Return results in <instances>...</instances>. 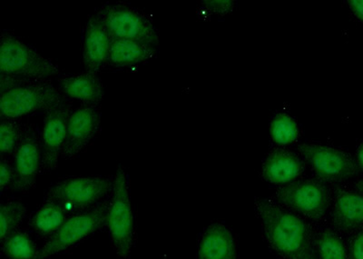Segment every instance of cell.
<instances>
[{
	"instance_id": "obj_1",
	"label": "cell",
	"mask_w": 363,
	"mask_h": 259,
	"mask_svg": "<svg viewBox=\"0 0 363 259\" xmlns=\"http://www.w3.org/2000/svg\"><path fill=\"white\" fill-rule=\"evenodd\" d=\"M255 211L261 219L269 247L283 259H319L316 232L312 224L274 200L256 197Z\"/></svg>"
},
{
	"instance_id": "obj_2",
	"label": "cell",
	"mask_w": 363,
	"mask_h": 259,
	"mask_svg": "<svg viewBox=\"0 0 363 259\" xmlns=\"http://www.w3.org/2000/svg\"><path fill=\"white\" fill-rule=\"evenodd\" d=\"M115 176L71 177L53 184L45 199L60 203L70 216L86 211L111 197Z\"/></svg>"
},
{
	"instance_id": "obj_3",
	"label": "cell",
	"mask_w": 363,
	"mask_h": 259,
	"mask_svg": "<svg viewBox=\"0 0 363 259\" xmlns=\"http://www.w3.org/2000/svg\"><path fill=\"white\" fill-rule=\"evenodd\" d=\"M328 184L318 179L294 181L278 187L274 199L285 209L320 224L332 205L333 191Z\"/></svg>"
},
{
	"instance_id": "obj_4",
	"label": "cell",
	"mask_w": 363,
	"mask_h": 259,
	"mask_svg": "<svg viewBox=\"0 0 363 259\" xmlns=\"http://www.w3.org/2000/svg\"><path fill=\"white\" fill-rule=\"evenodd\" d=\"M0 70L2 75L35 80L50 79L60 75V70L53 60L42 56L9 32L0 37Z\"/></svg>"
},
{
	"instance_id": "obj_5",
	"label": "cell",
	"mask_w": 363,
	"mask_h": 259,
	"mask_svg": "<svg viewBox=\"0 0 363 259\" xmlns=\"http://www.w3.org/2000/svg\"><path fill=\"white\" fill-rule=\"evenodd\" d=\"M67 101L62 92L51 79H31L0 97L2 119H21L38 110L48 111Z\"/></svg>"
},
{
	"instance_id": "obj_6",
	"label": "cell",
	"mask_w": 363,
	"mask_h": 259,
	"mask_svg": "<svg viewBox=\"0 0 363 259\" xmlns=\"http://www.w3.org/2000/svg\"><path fill=\"white\" fill-rule=\"evenodd\" d=\"M106 226L111 236L113 250L120 258L128 259L135 238V224L128 176L121 166L115 175V186L110 197Z\"/></svg>"
},
{
	"instance_id": "obj_7",
	"label": "cell",
	"mask_w": 363,
	"mask_h": 259,
	"mask_svg": "<svg viewBox=\"0 0 363 259\" xmlns=\"http://www.w3.org/2000/svg\"><path fill=\"white\" fill-rule=\"evenodd\" d=\"M109 203L110 197L92 209L70 216L63 226L45 241L38 259H47L62 253L106 226Z\"/></svg>"
},
{
	"instance_id": "obj_8",
	"label": "cell",
	"mask_w": 363,
	"mask_h": 259,
	"mask_svg": "<svg viewBox=\"0 0 363 259\" xmlns=\"http://www.w3.org/2000/svg\"><path fill=\"white\" fill-rule=\"evenodd\" d=\"M112 38L144 42L159 48L160 38L147 14L125 3L105 5L96 12Z\"/></svg>"
},
{
	"instance_id": "obj_9",
	"label": "cell",
	"mask_w": 363,
	"mask_h": 259,
	"mask_svg": "<svg viewBox=\"0 0 363 259\" xmlns=\"http://www.w3.org/2000/svg\"><path fill=\"white\" fill-rule=\"evenodd\" d=\"M301 157L309 164L316 179L329 184H338L359 173L357 161L347 152L320 144L298 145Z\"/></svg>"
},
{
	"instance_id": "obj_10",
	"label": "cell",
	"mask_w": 363,
	"mask_h": 259,
	"mask_svg": "<svg viewBox=\"0 0 363 259\" xmlns=\"http://www.w3.org/2000/svg\"><path fill=\"white\" fill-rule=\"evenodd\" d=\"M11 160L17 175L12 191L26 192L32 189L42 165L41 135L35 125H25L24 134Z\"/></svg>"
},
{
	"instance_id": "obj_11",
	"label": "cell",
	"mask_w": 363,
	"mask_h": 259,
	"mask_svg": "<svg viewBox=\"0 0 363 259\" xmlns=\"http://www.w3.org/2000/svg\"><path fill=\"white\" fill-rule=\"evenodd\" d=\"M72 110L71 104L65 101L45 111L41 133V172L56 170L66 141L68 119Z\"/></svg>"
},
{
	"instance_id": "obj_12",
	"label": "cell",
	"mask_w": 363,
	"mask_h": 259,
	"mask_svg": "<svg viewBox=\"0 0 363 259\" xmlns=\"http://www.w3.org/2000/svg\"><path fill=\"white\" fill-rule=\"evenodd\" d=\"M102 114L100 106H81L68 119L67 137L61 157L71 160L86 150L99 134Z\"/></svg>"
},
{
	"instance_id": "obj_13",
	"label": "cell",
	"mask_w": 363,
	"mask_h": 259,
	"mask_svg": "<svg viewBox=\"0 0 363 259\" xmlns=\"http://www.w3.org/2000/svg\"><path fill=\"white\" fill-rule=\"evenodd\" d=\"M332 187V228L342 236H351L363 226V195L340 184Z\"/></svg>"
},
{
	"instance_id": "obj_14",
	"label": "cell",
	"mask_w": 363,
	"mask_h": 259,
	"mask_svg": "<svg viewBox=\"0 0 363 259\" xmlns=\"http://www.w3.org/2000/svg\"><path fill=\"white\" fill-rule=\"evenodd\" d=\"M112 38L96 13L87 21L84 35L83 62L87 72L99 74L108 64Z\"/></svg>"
},
{
	"instance_id": "obj_15",
	"label": "cell",
	"mask_w": 363,
	"mask_h": 259,
	"mask_svg": "<svg viewBox=\"0 0 363 259\" xmlns=\"http://www.w3.org/2000/svg\"><path fill=\"white\" fill-rule=\"evenodd\" d=\"M306 165L303 158L294 152L283 148H274L262 163V177L271 184H289L303 176Z\"/></svg>"
},
{
	"instance_id": "obj_16",
	"label": "cell",
	"mask_w": 363,
	"mask_h": 259,
	"mask_svg": "<svg viewBox=\"0 0 363 259\" xmlns=\"http://www.w3.org/2000/svg\"><path fill=\"white\" fill-rule=\"evenodd\" d=\"M58 89L67 99L77 100L84 106H100L104 99L101 79L90 72L76 74L58 80Z\"/></svg>"
},
{
	"instance_id": "obj_17",
	"label": "cell",
	"mask_w": 363,
	"mask_h": 259,
	"mask_svg": "<svg viewBox=\"0 0 363 259\" xmlns=\"http://www.w3.org/2000/svg\"><path fill=\"white\" fill-rule=\"evenodd\" d=\"M199 259H236L235 236L221 222L212 223L201 236Z\"/></svg>"
},
{
	"instance_id": "obj_18",
	"label": "cell",
	"mask_w": 363,
	"mask_h": 259,
	"mask_svg": "<svg viewBox=\"0 0 363 259\" xmlns=\"http://www.w3.org/2000/svg\"><path fill=\"white\" fill-rule=\"evenodd\" d=\"M157 47L144 42L112 38L108 64L116 67H135L157 56Z\"/></svg>"
},
{
	"instance_id": "obj_19",
	"label": "cell",
	"mask_w": 363,
	"mask_h": 259,
	"mask_svg": "<svg viewBox=\"0 0 363 259\" xmlns=\"http://www.w3.org/2000/svg\"><path fill=\"white\" fill-rule=\"evenodd\" d=\"M70 215L60 203L45 199L43 205L32 214L29 228L41 238H50L63 226Z\"/></svg>"
},
{
	"instance_id": "obj_20",
	"label": "cell",
	"mask_w": 363,
	"mask_h": 259,
	"mask_svg": "<svg viewBox=\"0 0 363 259\" xmlns=\"http://www.w3.org/2000/svg\"><path fill=\"white\" fill-rule=\"evenodd\" d=\"M1 251L6 259H38L40 249L28 231L19 228L1 241Z\"/></svg>"
},
{
	"instance_id": "obj_21",
	"label": "cell",
	"mask_w": 363,
	"mask_h": 259,
	"mask_svg": "<svg viewBox=\"0 0 363 259\" xmlns=\"http://www.w3.org/2000/svg\"><path fill=\"white\" fill-rule=\"evenodd\" d=\"M316 248L319 259H348L346 241L332 226L316 233Z\"/></svg>"
},
{
	"instance_id": "obj_22",
	"label": "cell",
	"mask_w": 363,
	"mask_h": 259,
	"mask_svg": "<svg viewBox=\"0 0 363 259\" xmlns=\"http://www.w3.org/2000/svg\"><path fill=\"white\" fill-rule=\"evenodd\" d=\"M28 209L18 200H9L0 206V241L17 231L27 215Z\"/></svg>"
},
{
	"instance_id": "obj_23",
	"label": "cell",
	"mask_w": 363,
	"mask_h": 259,
	"mask_svg": "<svg viewBox=\"0 0 363 259\" xmlns=\"http://www.w3.org/2000/svg\"><path fill=\"white\" fill-rule=\"evenodd\" d=\"M25 125L18 119H2L0 125L1 158H11L24 134Z\"/></svg>"
},
{
	"instance_id": "obj_24",
	"label": "cell",
	"mask_w": 363,
	"mask_h": 259,
	"mask_svg": "<svg viewBox=\"0 0 363 259\" xmlns=\"http://www.w3.org/2000/svg\"><path fill=\"white\" fill-rule=\"evenodd\" d=\"M299 128L296 121L285 112L278 113L271 123L272 140L279 145L295 143L299 138Z\"/></svg>"
},
{
	"instance_id": "obj_25",
	"label": "cell",
	"mask_w": 363,
	"mask_h": 259,
	"mask_svg": "<svg viewBox=\"0 0 363 259\" xmlns=\"http://www.w3.org/2000/svg\"><path fill=\"white\" fill-rule=\"evenodd\" d=\"M17 180V175L11 158H1L0 161V189L4 191L12 190Z\"/></svg>"
},
{
	"instance_id": "obj_26",
	"label": "cell",
	"mask_w": 363,
	"mask_h": 259,
	"mask_svg": "<svg viewBox=\"0 0 363 259\" xmlns=\"http://www.w3.org/2000/svg\"><path fill=\"white\" fill-rule=\"evenodd\" d=\"M346 246L348 259H363V226L348 236Z\"/></svg>"
},
{
	"instance_id": "obj_27",
	"label": "cell",
	"mask_w": 363,
	"mask_h": 259,
	"mask_svg": "<svg viewBox=\"0 0 363 259\" xmlns=\"http://www.w3.org/2000/svg\"><path fill=\"white\" fill-rule=\"evenodd\" d=\"M31 79H24L15 76L2 75L0 79V92L1 94L8 92L9 90L14 89L16 87H21L27 84Z\"/></svg>"
},
{
	"instance_id": "obj_28",
	"label": "cell",
	"mask_w": 363,
	"mask_h": 259,
	"mask_svg": "<svg viewBox=\"0 0 363 259\" xmlns=\"http://www.w3.org/2000/svg\"><path fill=\"white\" fill-rule=\"evenodd\" d=\"M203 6H206L209 11L215 13L218 15H225L233 11V1H219V0H209V1H204Z\"/></svg>"
},
{
	"instance_id": "obj_29",
	"label": "cell",
	"mask_w": 363,
	"mask_h": 259,
	"mask_svg": "<svg viewBox=\"0 0 363 259\" xmlns=\"http://www.w3.org/2000/svg\"><path fill=\"white\" fill-rule=\"evenodd\" d=\"M348 4L353 15L363 24V0H351Z\"/></svg>"
},
{
	"instance_id": "obj_30",
	"label": "cell",
	"mask_w": 363,
	"mask_h": 259,
	"mask_svg": "<svg viewBox=\"0 0 363 259\" xmlns=\"http://www.w3.org/2000/svg\"><path fill=\"white\" fill-rule=\"evenodd\" d=\"M356 161H357L359 167L363 170V142L359 144L357 150H356Z\"/></svg>"
},
{
	"instance_id": "obj_31",
	"label": "cell",
	"mask_w": 363,
	"mask_h": 259,
	"mask_svg": "<svg viewBox=\"0 0 363 259\" xmlns=\"http://www.w3.org/2000/svg\"><path fill=\"white\" fill-rule=\"evenodd\" d=\"M354 190L363 195V179L356 181L354 183Z\"/></svg>"
}]
</instances>
